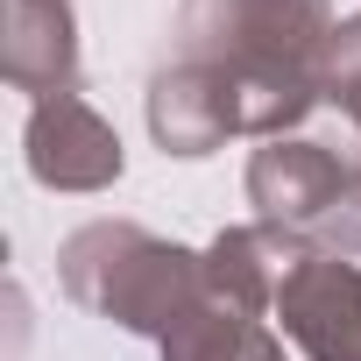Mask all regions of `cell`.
Segmentation results:
<instances>
[{
    "instance_id": "obj_11",
    "label": "cell",
    "mask_w": 361,
    "mask_h": 361,
    "mask_svg": "<svg viewBox=\"0 0 361 361\" xmlns=\"http://www.w3.org/2000/svg\"><path fill=\"white\" fill-rule=\"evenodd\" d=\"M333 99H340V114H347V121H354V128H361V78H354V85H340V92H333Z\"/></svg>"
},
{
    "instance_id": "obj_3",
    "label": "cell",
    "mask_w": 361,
    "mask_h": 361,
    "mask_svg": "<svg viewBox=\"0 0 361 361\" xmlns=\"http://www.w3.org/2000/svg\"><path fill=\"white\" fill-rule=\"evenodd\" d=\"M22 149H29V177L50 192H106L121 177V135L78 99V92H57V99H36L29 106V128H22Z\"/></svg>"
},
{
    "instance_id": "obj_8",
    "label": "cell",
    "mask_w": 361,
    "mask_h": 361,
    "mask_svg": "<svg viewBox=\"0 0 361 361\" xmlns=\"http://www.w3.org/2000/svg\"><path fill=\"white\" fill-rule=\"evenodd\" d=\"M149 135L163 156H213L227 135H241L234 121V92L213 64L177 57L149 78Z\"/></svg>"
},
{
    "instance_id": "obj_5",
    "label": "cell",
    "mask_w": 361,
    "mask_h": 361,
    "mask_svg": "<svg viewBox=\"0 0 361 361\" xmlns=\"http://www.w3.org/2000/svg\"><path fill=\"white\" fill-rule=\"evenodd\" d=\"M283 333L312 361H361V269L347 255H305L276 298Z\"/></svg>"
},
{
    "instance_id": "obj_9",
    "label": "cell",
    "mask_w": 361,
    "mask_h": 361,
    "mask_svg": "<svg viewBox=\"0 0 361 361\" xmlns=\"http://www.w3.org/2000/svg\"><path fill=\"white\" fill-rule=\"evenodd\" d=\"M156 347H163V361H283V340L262 319H248L234 305H213V298H199Z\"/></svg>"
},
{
    "instance_id": "obj_1",
    "label": "cell",
    "mask_w": 361,
    "mask_h": 361,
    "mask_svg": "<svg viewBox=\"0 0 361 361\" xmlns=\"http://www.w3.org/2000/svg\"><path fill=\"white\" fill-rule=\"evenodd\" d=\"M333 0H185L177 8V57L213 64L234 92L241 135H290L326 99Z\"/></svg>"
},
{
    "instance_id": "obj_7",
    "label": "cell",
    "mask_w": 361,
    "mask_h": 361,
    "mask_svg": "<svg viewBox=\"0 0 361 361\" xmlns=\"http://www.w3.org/2000/svg\"><path fill=\"white\" fill-rule=\"evenodd\" d=\"M305 255H312V248H305L298 234L269 227V220L220 227L213 248L199 255V262H206V298H213V305H234V312H248V319H262V312H276L283 276H290Z\"/></svg>"
},
{
    "instance_id": "obj_2",
    "label": "cell",
    "mask_w": 361,
    "mask_h": 361,
    "mask_svg": "<svg viewBox=\"0 0 361 361\" xmlns=\"http://www.w3.org/2000/svg\"><path fill=\"white\" fill-rule=\"evenodd\" d=\"M57 276H64V290L85 312L114 319L121 333H149V340H163L206 298V262L192 248L135 227V220H92V227H78L57 248Z\"/></svg>"
},
{
    "instance_id": "obj_4",
    "label": "cell",
    "mask_w": 361,
    "mask_h": 361,
    "mask_svg": "<svg viewBox=\"0 0 361 361\" xmlns=\"http://www.w3.org/2000/svg\"><path fill=\"white\" fill-rule=\"evenodd\" d=\"M347 185V163L326 149V142H305V135H276L248 156V206L255 220L298 234L312 248V227L326 220V206L340 199Z\"/></svg>"
},
{
    "instance_id": "obj_6",
    "label": "cell",
    "mask_w": 361,
    "mask_h": 361,
    "mask_svg": "<svg viewBox=\"0 0 361 361\" xmlns=\"http://www.w3.org/2000/svg\"><path fill=\"white\" fill-rule=\"evenodd\" d=\"M0 71L15 92H78V15L71 0H0Z\"/></svg>"
},
{
    "instance_id": "obj_10",
    "label": "cell",
    "mask_w": 361,
    "mask_h": 361,
    "mask_svg": "<svg viewBox=\"0 0 361 361\" xmlns=\"http://www.w3.org/2000/svg\"><path fill=\"white\" fill-rule=\"evenodd\" d=\"M312 248L319 255H361V163H347V185H340V199L326 206V220L312 227Z\"/></svg>"
}]
</instances>
